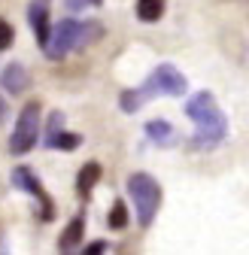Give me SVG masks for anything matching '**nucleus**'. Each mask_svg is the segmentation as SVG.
Instances as JSON below:
<instances>
[{"label": "nucleus", "mask_w": 249, "mask_h": 255, "mask_svg": "<svg viewBox=\"0 0 249 255\" xmlns=\"http://www.w3.org/2000/svg\"><path fill=\"white\" fill-rule=\"evenodd\" d=\"M82 237H85V216L79 213V216L70 219V225L61 231V237H58V249H61V252H73V249L82 243Z\"/></svg>", "instance_id": "9d476101"}, {"label": "nucleus", "mask_w": 249, "mask_h": 255, "mask_svg": "<svg viewBox=\"0 0 249 255\" xmlns=\"http://www.w3.org/2000/svg\"><path fill=\"white\" fill-rule=\"evenodd\" d=\"M164 0H137V18L146 21V24H155L161 15H164Z\"/></svg>", "instance_id": "ddd939ff"}, {"label": "nucleus", "mask_w": 249, "mask_h": 255, "mask_svg": "<svg viewBox=\"0 0 249 255\" xmlns=\"http://www.w3.org/2000/svg\"><path fill=\"white\" fill-rule=\"evenodd\" d=\"M91 3V0H64V6H67V12H79V9H85Z\"/></svg>", "instance_id": "f3484780"}, {"label": "nucleus", "mask_w": 249, "mask_h": 255, "mask_svg": "<svg viewBox=\"0 0 249 255\" xmlns=\"http://www.w3.org/2000/svg\"><path fill=\"white\" fill-rule=\"evenodd\" d=\"M128 195L134 201V210H137V222L143 228H149L155 216L161 210V185L152 173H131L128 176Z\"/></svg>", "instance_id": "20e7f679"}, {"label": "nucleus", "mask_w": 249, "mask_h": 255, "mask_svg": "<svg viewBox=\"0 0 249 255\" xmlns=\"http://www.w3.org/2000/svg\"><path fill=\"white\" fill-rule=\"evenodd\" d=\"M185 91H189V82H185V76L173 67V64H158L140 88H124L119 94V107L124 113H137L152 98H161V94L164 98H182Z\"/></svg>", "instance_id": "f03ea898"}, {"label": "nucleus", "mask_w": 249, "mask_h": 255, "mask_svg": "<svg viewBox=\"0 0 249 255\" xmlns=\"http://www.w3.org/2000/svg\"><path fill=\"white\" fill-rule=\"evenodd\" d=\"M40 110H43L40 101H30L18 113L15 128H12V137H9V152L12 155H27L30 149L37 146V140H40Z\"/></svg>", "instance_id": "39448f33"}, {"label": "nucleus", "mask_w": 249, "mask_h": 255, "mask_svg": "<svg viewBox=\"0 0 249 255\" xmlns=\"http://www.w3.org/2000/svg\"><path fill=\"white\" fill-rule=\"evenodd\" d=\"M146 137H149L155 146H173V143H176L173 125L164 122V119H152V122H146Z\"/></svg>", "instance_id": "f8f14e48"}, {"label": "nucleus", "mask_w": 249, "mask_h": 255, "mask_svg": "<svg viewBox=\"0 0 249 255\" xmlns=\"http://www.w3.org/2000/svg\"><path fill=\"white\" fill-rule=\"evenodd\" d=\"M9 179H12V185L18 191H24V195H30V198L40 204V219L43 222H52L55 219V201L49 198V191L43 188V182H40V176L34 170H30V167H15Z\"/></svg>", "instance_id": "423d86ee"}, {"label": "nucleus", "mask_w": 249, "mask_h": 255, "mask_svg": "<svg viewBox=\"0 0 249 255\" xmlns=\"http://www.w3.org/2000/svg\"><path fill=\"white\" fill-rule=\"evenodd\" d=\"M46 149H61V152H73L82 146V137L73 131H64V113H52L46 122Z\"/></svg>", "instance_id": "0eeeda50"}, {"label": "nucleus", "mask_w": 249, "mask_h": 255, "mask_svg": "<svg viewBox=\"0 0 249 255\" xmlns=\"http://www.w3.org/2000/svg\"><path fill=\"white\" fill-rule=\"evenodd\" d=\"M101 173H104V170H101V164H98V161H85V164L79 167V173H76V191H79L82 198H88L91 191L98 188Z\"/></svg>", "instance_id": "9b49d317"}, {"label": "nucleus", "mask_w": 249, "mask_h": 255, "mask_svg": "<svg viewBox=\"0 0 249 255\" xmlns=\"http://www.w3.org/2000/svg\"><path fill=\"white\" fill-rule=\"evenodd\" d=\"M185 116L195 122V137L192 143L198 149H216L228 137V119L219 110L216 98L210 91H198L185 101Z\"/></svg>", "instance_id": "f257e3e1"}, {"label": "nucleus", "mask_w": 249, "mask_h": 255, "mask_svg": "<svg viewBox=\"0 0 249 255\" xmlns=\"http://www.w3.org/2000/svg\"><path fill=\"white\" fill-rule=\"evenodd\" d=\"M91 3H95V6H101V3H104V0H91Z\"/></svg>", "instance_id": "6ab92c4d"}, {"label": "nucleus", "mask_w": 249, "mask_h": 255, "mask_svg": "<svg viewBox=\"0 0 249 255\" xmlns=\"http://www.w3.org/2000/svg\"><path fill=\"white\" fill-rule=\"evenodd\" d=\"M128 207H124V201H113V207H110V216H107V225L113 228V231H122V228H128Z\"/></svg>", "instance_id": "4468645a"}, {"label": "nucleus", "mask_w": 249, "mask_h": 255, "mask_svg": "<svg viewBox=\"0 0 249 255\" xmlns=\"http://www.w3.org/2000/svg\"><path fill=\"white\" fill-rule=\"evenodd\" d=\"M107 249H110V243L98 240V243H88V246H85L82 252H85V255H101V252H107Z\"/></svg>", "instance_id": "dca6fc26"}, {"label": "nucleus", "mask_w": 249, "mask_h": 255, "mask_svg": "<svg viewBox=\"0 0 249 255\" xmlns=\"http://www.w3.org/2000/svg\"><path fill=\"white\" fill-rule=\"evenodd\" d=\"M6 119H9V104H6L3 98H0V125H3Z\"/></svg>", "instance_id": "a211bd4d"}, {"label": "nucleus", "mask_w": 249, "mask_h": 255, "mask_svg": "<svg viewBox=\"0 0 249 255\" xmlns=\"http://www.w3.org/2000/svg\"><path fill=\"white\" fill-rule=\"evenodd\" d=\"M101 34H104V27H101L98 21L61 18V21L52 27V37H49L43 55L52 58V61H61V58H67L73 49H82V46H88V43H95Z\"/></svg>", "instance_id": "7ed1b4c3"}, {"label": "nucleus", "mask_w": 249, "mask_h": 255, "mask_svg": "<svg viewBox=\"0 0 249 255\" xmlns=\"http://www.w3.org/2000/svg\"><path fill=\"white\" fill-rule=\"evenodd\" d=\"M12 40H15V30H12V24L0 18V52H6V49L12 46Z\"/></svg>", "instance_id": "2eb2a0df"}, {"label": "nucleus", "mask_w": 249, "mask_h": 255, "mask_svg": "<svg viewBox=\"0 0 249 255\" xmlns=\"http://www.w3.org/2000/svg\"><path fill=\"white\" fill-rule=\"evenodd\" d=\"M27 85H30V73H27L24 64L12 61V64H6V67L0 70V88L6 94H24Z\"/></svg>", "instance_id": "1a4fd4ad"}, {"label": "nucleus", "mask_w": 249, "mask_h": 255, "mask_svg": "<svg viewBox=\"0 0 249 255\" xmlns=\"http://www.w3.org/2000/svg\"><path fill=\"white\" fill-rule=\"evenodd\" d=\"M49 9H52V0H30L27 3V21H30V30L40 43V49H46L49 37H52V21H49Z\"/></svg>", "instance_id": "6e6552de"}]
</instances>
